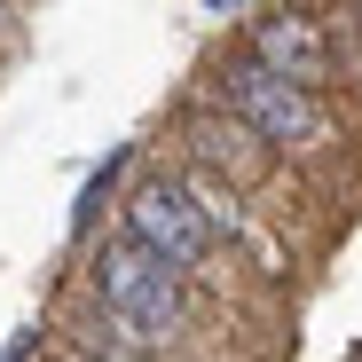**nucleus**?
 <instances>
[{"mask_svg": "<svg viewBox=\"0 0 362 362\" xmlns=\"http://www.w3.org/2000/svg\"><path fill=\"white\" fill-rule=\"evenodd\" d=\"M95 299L134 346H158L181 323V268H165L142 236H110L95 252Z\"/></svg>", "mask_w": 362, "mask_h": 362, "instance_id": "obj_1", "label": "nucleus"}, {"mask_svg": "<svg viewBox=\"0 0 362 362\" xmlns=\"http://www.w3.org/2000/svg\"><path fill=\"white\" fill-rule=\"evenodd\" d=\"M221 103H228V118H245L260 142H284V150L323 142V110H315V95L299 87V79H284V71H268V64H236L228 87H221Z\"/></svg>", "mask_w": 362, "mask_h": 362, "instance_id": "obj_2", "label": "nucleus"}, {"mask_svg": "<svg viewBox=\"0 0 362 362\" xmlns=\"http://www.w3.org/2000/svg\"><path fill=\"white\" fill-rule=\"evenodd\" d=\"M127 236H142V245L165 260V268H205V252H213V221H205V205L181 189V181H142V189L127 197Z\"/></svg>", "mask_w": 362, "mask_h": 362, "instance_id": "obj_3", "label": "nucleus"}, {"mask_svg": "<svg viewBox=\"0 0 362 362\" xmlns=\"http://www.w3.org/2000/svg\"><path fill=\"white\" fill-rule=\"evenodd\" d=\"M252 64H268V71H284V79H299V87H315L323 64H331V47H323V32H315L308 16H268V24L252 32Z\"/></svg>", "mask_w": 362, "mask_h": 362, "instance_id": "obj_4", "label": "nucleus"}, {"mask_svg": "<svg viewBox=\"0 0 362 362\" xmlns=\"http://www.w3.org/2000/svg\"><path fill=\"white\" fill-rule=\"evenodd\" d=\"M189 142H197V158H213V165H245V142H260V134L245 127V118H197Z\"/></svg>", "mask_w": 362, "mask_h": 362, "instance_id": "obj_5", "label": "nucleus"}, {"mask_svg": "<svg viewBox=\"0 0 362 362\" xmlns=\"http://www.w3.org/2000/svg\"><path fill=\"white\" fill-rule=\"evenodd\" d=\"M205 8H236V0H205Z\"/></svg>", "mask_w": 362, "mask_h": 362, "instance_id": "obj_6", "label": "nucleus"}]
</instances>
